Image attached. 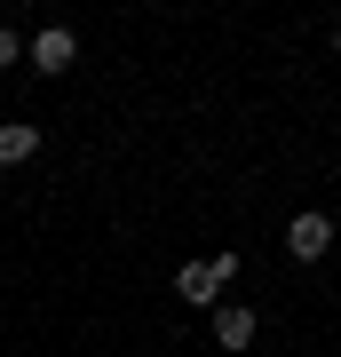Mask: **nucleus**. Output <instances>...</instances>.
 Instances as JSON below:
<instances>
[{
    "mask_svg": "<svg viewBox=\"0 0 341 357\" xmlns=\"http://www.w3.org/2000/svg\"><path fill=\"white\" fill-rule=\"evenodd\" d=\"M215 342H222L230 357L254 349V310H246V302H222V310H215Z\"/></svg>",
    "mask_w": 341,
    "mask_h": 357,
    "instance_id": "obj_4",
    "label": "nucleus"
},
{
    "mask_svg": "<svg viewBox=\"0 0 341 357\" xmlns=\"http://www.w3.org/2000/svg\"><path fill=\"white\" fill-rule=\"evenodd\" d=\"M40 151V128H32V119H8V128H0V167H24Z\"/></svg>",
    "mask_w": 341,
    "mask_h": 357,
    "instance_id": "obj_5",
    "label": "nucleus"
},
{
    "mask_svg": "<svg viewBox=\"0 0 341 357\" xmlns=\"http://www.w3.org/2000/svg\"><path fill=\"white\" fill-rule=\"evenodd\" d=\"M333 56H341V24H333Z\"/></svg>",
    "mask_w": 341,
    "mask_h": 357,
    "instance_id": "obj_7",
    "label": "nucleus"
},
{
    "mask_svg": "<svg viewBox=\"0 0 341 357\" xmlns=\"http://www.w3.org/2000/svg\"><path fill=\"white\" fill-rule=\"evenodd\" d=\"M16 56H32V48H24V40H16L8 24H0V64H16Z\"/></svg>",
    "mask_w": 341,
    "mask_h": 357,
    "instance_id": "obj_6",
    "label": "nucleus"
},
{
    "mask_svg": "<svg viewBox=\"0 0 341 357\" xmlns=\"http://www.w3.org/2000/svg\"><path fill=\"white\" fill-rule=\"evenodd\" d=\"M238 278V255H199V262H183L175 270V294L190 310H222V286Z\"/></svg>",
    "mask_w": 341,
    "mask_h": 357,
    "instance_id": "obj_1",
    "label": "nucleus"
},
{
    "mask_svg": "<svg viewBox=\"0 0 341 357\" xmlns=\"http://www.w3.org/2000/svg\"><path fill=\"white\" fill-rule=\"evenodd\" d=\"M326 246H333V215H294L286 222V255L294 262H317Z\"/></svg>",
    "mask_w": 341,
    "mask_h": 357,
    "instance_id": "obj_2",
    "label": "nucleus"
},
{
    "mask_svg": "<svg viewBox=\"0 0 341 357\" xmlns=\"http://www.w3.org/2000/svg\"><path fill=\"white\" fill-rule=\"evenodd\" d=\"M72 56H79V40L48 24V32H32V72H72Z\"/></svg>",
    "mask_w": 341,
    "mask_h": 357,
    "instance_id": "obj_3",
    "label": "nucleus"
}]
</instances>
